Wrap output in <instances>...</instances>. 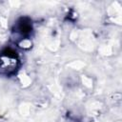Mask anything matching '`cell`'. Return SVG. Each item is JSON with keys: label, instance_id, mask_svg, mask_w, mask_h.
<instances>
[{"label": "cell", "instance_id": "1", "mask_svg": "<svg viewBox=\"0 0 122 122\" xmlns=\"http://www.w3.org/2000/svg\"><path fill=\"white\" fill-rule=\"evenodd\" d=\"M17 67V58L16 56L8 55L2 52L0 55V72L2 73H10L16 70Z\"/></svg>", "mask_w": 122, "mask_h": 122}, {"label": "cell", "instance_id": "2", "mask_svg": "<svg viewBox=\"0 0 122 122\" xmlns=\"http://www.w3.org/2000/svg\"><path fill=\"white\" fill-rule=\"evenodd\" d=\"M18 30L23 34H28L31 31V24L27 18H22L18 22Z\"/></svg>", "mask_w": 122, "mask_h": 122}, {"label": "cell", "instance_id": "3", "mask_svg": "<svg viewBox=\"0 0 122 122\" xmlns=\"http://www.w3.org/2000/svg\"><path fill=\"white\" fill-rule=\"evenodd\" d=\"M30 45H31V43H30V41L28 40V39H23V40H21V42L19 43V46H20L21 48H24V49H29V48L30 47Z\"/></svg>", "mask_w": 122, "mask_h": 122}]
</instances>
